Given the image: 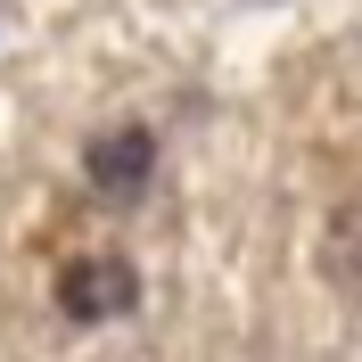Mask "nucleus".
<instances>
[{"label":"nucleus","mask_w":362,"mask_h":362,"mask_svg":"<svg viewBox=\"0 0 362 362\" xmlns=\"http://www.w3.org/2000/svg\"><path fill=\"white\" fill-rule=\"evenodd\" d=\"M90 189L99 198H140L148 189V173H157V132H140V124H124V132H99L83 157Z\"/></svg>","instance_id":"obj_2"},{"label":"nucleus","mask_w":362,"mask_h":362,"mask_svg":"<svg viewBox=\"0 0 362 362\" xmlns=\"http://www.w3.org/2000/svg\"><path fill=\"white\" fill-rule=\"evenodd\" d=\"M132 264L124 255H74L66 272H58V313L66 321H115V313H132Z\"/></svg>","instance_id":"obj_1"}]
</instances>
